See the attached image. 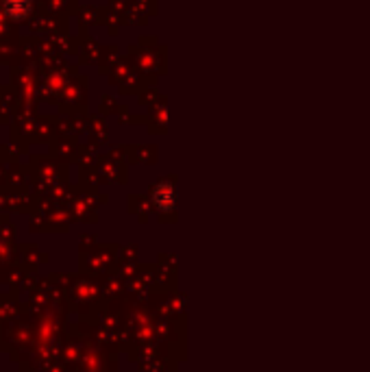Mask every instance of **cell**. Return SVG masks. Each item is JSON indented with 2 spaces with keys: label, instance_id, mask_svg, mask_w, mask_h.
<instances>
[{
  "label": "cell",
  "instance_id": "1",
  "mask_svg": "<svg viewBox=\"0 0 370 372\" xmlns=\"http://www.w3.org/2000/svg\"><path fill=\"white\" fill-rule=\"evenodd\" d=\"M153 200H155V205L159 207V210H163V212L173 210V205H175V190H173V185L170 183L159 185L155 190V194H153Z\"/></svg>",
  "mask_w": 370,
  "mask_h": 372
},
{
  "label": "cell",
  "instance_id": "2",
  "mask_svg": "<svg viewBox=\"0 0 370 372\" xmlns=\"http://www.w3.org/2000/svg\"><path fill=\"white\" fill-rule=\"evenodd\" d=\"M5 14L11 20H22L31 11V0H5Z\"/></svg>",
  "mask_w": 370,
  "mask_h": 372
}]
</instances>
